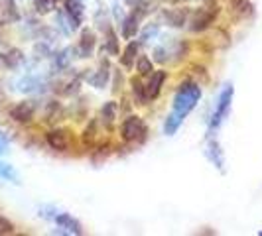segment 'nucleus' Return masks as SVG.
<instances>
[{"mask_svg":"<svg viewBox=\"0 0 262 236\" xmlns=\"http://www.w3.org/2000/svg\"><path fill=\"white\" fill-rule=\"evenodd\" d=\"M201 99V87L193 81H184L180 85V89L173 95L171 101V110L164 120V134L173 136L180 130V126L184 124V120L189 116V112L193 110Z\"/></svg>","mask_w":262,"mask_h":236,"instance_id":"f257e3e1","label":"nucleus"},{"mask_svg":"<svg viewBox=\"0 0 262 236\" xmlns=\"http://www.w3.org/2000/svg\"><path fill=\"white\" fill-rule=\"evenodd\" d=\"M233 97H235V87L233 85H225L219 97H217V103L215 108L211 112L209 118V134H215L223 126V122L227 120V116L231 114V106H233Z\"/></svg>","mask_w":262,"mask_h":236,"instance_id":"f03ea898","label":"nucleus"},{"mask_svg":"<svg viewBox=\"0 0 262 236\" xmlns=\"http://www.w3.org/2000/svg\"><path fill=\"white\" fill-rule=\"evenodd\" d=\"M41 210H43V213H39V215H43L46 219L53 221L55 226H57V232H59V234H83L81 223H79L77 219H73L69 213L55 209V207H43Z\"/></svg>","mask_w":262,"mask_h":236,"instance_id":"7ed1b4c3","label":"nucleus"},{"mask_svg":"<svg viewBox=\"0 0 262 236\" xmlns=\"http://www.w3.org/2000/svg\"><path fill=\"white\" fill-rule=\"evenodd\" d=\"M146 124L142 116L138 114H130L122 120L120 124V136L124 142H142L146 138Z\"/></svg>","mask_w":262,"mask_h":236,"instance_id":"20e7f679","label":"nucleus"},{"mask_svg":"<svg viewBox=\"0 0 262 236\" xmlns=\"http://www.w3.org/2000/svg\"><path fill=\"white\" fill-rule=\"evenodd\" d=\"M184 50V43L180 41L178 38H168L164 39L160 45H156V50H154V59L160 61V63H166V61H170L171 55H180Z\"/></svg>","mask_w":262,"mask_h":236,"instance_id":"39448f33","label":"nucleus"},{"mask_svg":"<svg viewBox=\"0 0 262 236\" xmlns=\"http://www.w3.org/2000/svg\"><path fill=\"white\" fill-rule=\"evenodd\" d=\"M46 140L52 150H57V152H67L71 148V142H73V136L71 132L66 130V128H53L46 134Z\"/></svg>","mask_w":262,"mask_h":236,"instance_id":"423d86ee","label":"nucleus"},{"mask_svg":"<svg viewBox=\"0 0 262 236\" xmlns=\"http://www.w3.org/2000/svg\"><path fill=\"white\" fill-rule=\"evenodd\" d=\"M168 77V73L166 71H162V69H154L152 71V75H150V81L146 83V95H148V101H154L160 97V92H162V85H164V81Z\"/></svg>","mask_w":262,"mask_h":236,"instance_id":"0eeeda50","label":"nucleus"},{"mask_svg":"<svg viewBox=\"0 0 262 236\" xmlns=\"http://www.w3.org/2000/svg\"><path fill=\"white\" fill-rule=\"evenodd\" d=\"M34 112H36V106L32 101H24V103H18L16 106L10 108V118L16 120V122H22L26 124L34 118Z\"/></svg>","mask_w":262,"mask_h":236,"instance_id":"6e6552de","label":"nucleus"},{"mask_svg":"<svg viewBox=\"0 0 262 236\" xmlns=\"http://www.w3.org/2000/svg\"><path fill=\"white\" fill-rule=\"evenodd\" d=\"M95 45H97L95 32H91V30H83V32H81V39H79V43H77L79 57H91L93 52H95Z\"/></svg>","mask_w":262,"mask_h":236,"instance_id":"1a4fd4ad","label":"nucleus"},{"mask_svg":"<svg viewBox=\"0 0 262 236\" xmlns=\"http://www.w3.org/2000/svg\"><path fill=\"white\" fill-rule=\"evenodd\" d=\"M63 12L69 16V20L73 22V26L79 28L83 24V20H85V8H83V4L79 2V0H66V4H63Z\"/></svg>","mask_w":262,"mask_h":236,"instance_id":"9d476101","label":"nucleus"},{"mask_svg":"<svg viewBox=\"0 0 262 236\" xmlns=\"http://www.w3.org/2000/svg\"><path fill=\"white\" fill-rule=\"evenodd\" d=\"M213 18H215V14L211 8H199L197 14L193 16V20H191V30L193 32H203V30H207V28L213 24Z\"/></svg>","mask_w":262,"mask_h":236,"instance_id":"9b49d317","label":"nucleus"},{"mask_svg":"<svg viewBox=\"0 0 262 236\" xmlns=\"http://www.w3.org/2000/svg\"><path fill=\"white\" fill-rule=\"evenodd\" d=\"M138 22H140V14L132 12L128 16H124L122 22H120V34H122V38L124 39L134 38L136 32H138Z\"/></svg>","mask_w":262,"mask_h":236,"instance_id":"f8f14e48","label":"nucleus"},{"mask_svg":"<svg viewBox=\"0 0 262 236\" xmlns=\"http://www.w3.org/2000/svg\"><path fill=\"white\" fill-rule=\"evenodd\" d=\"M205 156H207V159H209L215 168H219L221 171L225 170V154H223V150H221V146H219L217 140H211L209 144H207Z\"/></svg>","mask_w":262,"mask_h":236,"instance_id":"ddd939ff","label":"nucleus"},{"mask_svg":"<svg viewBox=\"0 0 262 236\" xmlns=\"http://www.w3.org/2000/svg\"><path fill=\"white\" fill-rule=\"evenodd\" d=\"M164 18L171 28H184L187 22V10L185 8H168L164 10Z\"/></svg>","mask_w":262,"mask_h":236,"instance_id":"4468645a","label":"nucleus"},{"mask_svg":"<svg viewBox=\"0 0 262 236\" xmlns=\"http://www.w3.org/2000/svg\"><path fill=\"white\" fill-rule=\"evenodd\" d=\"M108 77H111V67H108L106 61H103L101 67L89 77V83H91L95 89H105L106 83H108Z\"/></svg>","mask_w":262,"mask_h":236,"instance_id":"2eb2a0df","label":"nucleus"},{"mask_svg":"<svg viewBox=\"0 0 262 236\" xmlns=\"http://www.w3.org/2000/svg\"><path fill=\"white\" fill-rule=\"evenodd\" d=\"M138 48H140V43H136V41H128V45L124 48V52H122V55H120V63H122V67L132 69V67L136 65Z\"/></svg>","mask_w":262,"mask_h":236,"instance_id":"dca6fc26","label":"nucleus"},{"mask_svg":"<svg viewBox=\"0 0 262 236\" xmlns=\"http://www.w3.org/2000/svg\"><path fill=\"white\" fill-rule=\"evenodd\" d=\"M20 87V91H24V92H38L41 91V87L46 85V81L41 77H36V75H28V77L24 79H20V83H18Z\"/></svg>","mask_w":262,"mask_h":236,"instance_id":"f3484780","label":"nucleus"},{"mask_svg":"<svg viewBox=\"0 0 262 236\" xmlns=\"http://www.w3.org/2000/svg\"><path fill=\"white\" fill-rule=\"evenodd\" d=\"M130 87H132V97L138 105H146L148 103V95H146V85L140 81V79H132L130 81Z\"/></svg>","mask_w":262,"mask_h":236,"instance_id":"a211bd4d","label":"nucleus"},{"mask_svg":"<svg viewBox=\"0 0 262 236\" xmlns=\"http://www.w3.org/2000/svg\"><path fill=\"white\" fill-rule=\"evenodd\" d=\"M117 114H118V106L115 101H108V103H105L103 108H101V116H103V122H105L106 126H111V124L115 122Z\"/></svg>","mask_w":262,"mask_h":236,"instance_id":"6ab92c4d","label":"nucleus"},{"mask_svg":"<svg viewBox=\"0 0 262 236\" xmlns=\"http://www.w3.org/2000/svg\"><path fill=\"white\" fill-rule=\"evenodd\" d=\"M105 36H106V39H105V50L111 55H118V38H117V34H115V30L113 28H108L105 32Z\"/></svg>","mask_w":262,"mask_h":236,"instance_id":"aec40b11","label":"nucleus"},{"mask_svg":"<svg viewBox=\"0 0 262 236\" xmlns=\"http://www.w3.org/2000/svg\"><path fill=\"white\" fill-rule=\"evenodd\" d=\"M22 59H24V55H22V52H18V50H10L8 53H2V61L6 63V67H10V69L20 65Z\"/></svg>","mask_w":262,"mask_h":236,"instance_id":"412c9836","label":"nucleus"},{"mask_svg":"<svg viewBox=\"0 0 262 236\" xmlns=\"http://www.w3.org/2000/svg\"><path fill=\"white\" fill-rule=\"evenodd\" d=\"M158 34H160V26H158V24H148V26L142 30V34H140V43L148 45L150 41H154V39L158 38Z\"/></svg>","mask_w":262,"mask_h":236,"instance_id":"4be33fe9","label":"nucleus"},{"mask_svg":"<svg viewBox=\"0 0 262 236\" xmlns=\"http://www.w3.org/2000/svg\"><path fill=\"white\" fill-rule=\"evenodd\" d=\"M136 71H138L140 75H152V71H154L152 59H150L148 55H140V57L136 59Z\"/></svg>","mask_w":262,"mask_h":236,"instance_id":"5701e85b","label":"nucleus"},{"mask_svg":"<svg viewBox=\"0 0 262 236\" xmlns=\"http://www.w3.org/2000/svg\"><path fill=\"white\" fill-rule=\"evenodd\" d=\"M0 181H10V183H18V173L12 166L2 163L0 161Z\"/></svg>","mask_w":262,"mask_h":236,"instance_id":"b1692460","label":"nucleus"},{"mask_svg":"<svg viewBox=\"0 0 262 236\" xmlns=\"http://www.w3.org/2000/svg\"><path fill=\"white\" fill-rule=\"evenodd\" d=\"M38 14H50L55 8V0H34Z\"/></svg>","mask_w":262,"mask_h":236,"instance_id":"393cba45","label":"nucleus"},{"mask_svg":"<svg viewBox=\"0 0 262 236\" xmlns=\"http://www.w3.org/2000/svg\"><path fill=\"white\" fill-rule=\"evenodd\" d=\"M10 232H14V224L4 217H0V234H10Z\"/></svg>","mask_w":262,"mask_h":236,"instance_id":"a878e982","label":"nucleus"},{"mask_svg":"<svg viewBox=\"0 0 262 236\" xmlns=\"http://www.w3.org/2000/svg\"><path fill=\"white\" fill-rule=\"evenodd\" d=\"M6 148H8V140L4 138V134H0V154L6 152Z\"/></svg>","mask_w":262,"mask_h":236,"instance_id":"bb28decb","label":"nucleus"},{"mask_svg":"<svg viewBox=\"0 0 262 236\" xmlns=\"http://www.w3.org/2000/svg\"><path fill=\"white\" fill-rule=\"evenodd\" d=\"M260 234H262V232H260Z\"/></svg>","mask_w":262,"mask_h":236,"instance_id":"cd10ccee","label":"nucleus"}]
</instances>
